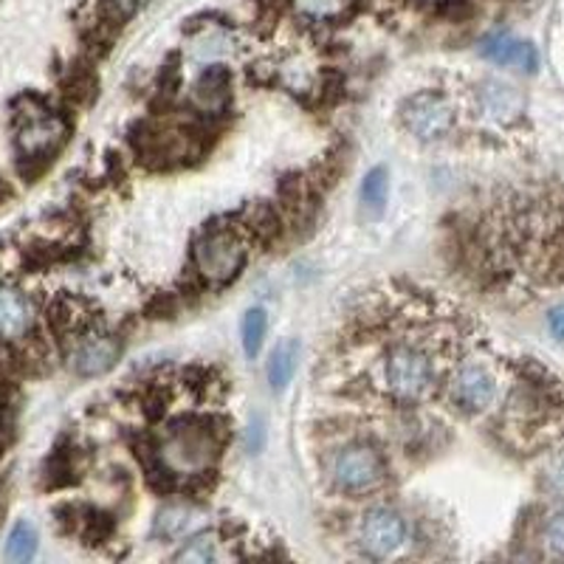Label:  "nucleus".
I'll return each instance as SVG.
<instances>
[{"instance_id":"obj_1","label":"nucleus","mask_w":564,"mask_h":564,"mask_svg":"<svg viewBox=\"0 0 564 564\" xmlns=\"http://www.w3.org/2000/svg\"><path fill=\"white\" fill-rule=\"evenodd\" d=\"M218 457V441L200 423H178L164 435L159 460L173 477H198L209 471Z\"/></svg>"},{"instance_id":"obj_2","label":"nucleus","mask_w":564,"mask_h":564,"mask_svg":"<svg viewBox=\"0 0 564 564\" xmlns=\"http://www.w3.org/2000/svg\"><path fill=\"white\" fill-rule=\"evenodd\" d=\"M381 379L392 398L404 401V404H415L430 395L432 384H435V365L423 347L404 341V345L390 347V352L384 356Z\"/></svg>"},{"instance_id":"obj_3","label":"nucleus","mask_w":564,"mask_h":564,"mask_svg":"<svg viewBox=\"0 0 564 564\" xmlns=\"http://www.w3.org/2000/svg\"><path fill=\"white\" fill-rule=\"evenodd\" d=\"M330 480L345 494H365L379 488L384 480V460L381 452L370 443H347L330 457Z\"/></svg>"},{"instance_id":"obj_4","label":"nucleus","mask_w":564,"mask_h":564,"mask_svg":"<svg viewBox=\"0 0 564 564\" xmlns=\"http://www.w3.org/2000/svg\"><path fill=\"white\" fill-rule=\"evenodd\" d=\"M246 263V243L238 231L212 229L195 243V265L212 285L235 280Z\"/></svg>"},{"instance_id":"obj_5","label":"nucleus","mask_w":564,"mask_h":564,"mask_svg":"<svg viewBox=\"0 0 564 564\" xmlns=\"http://www.w3.org/2000/svg\"><path fill=\"white\" fill-rule=\"evenodd\" d=\"M401 116H404V128L421 141L443 139L455 124V108H452L449 99L435 94V90H421V94L406 99Z\"/></svg>"},{"instance_id":"obj_6","label":"nucleus","mask_w":564,"mask_h":564,"mask_svg":"<svg viewBox=\"0 0 564 564\" xmlns=\"http://www.w3.org/2000/svg\"><path fill=\"white\" fill-rule=\"evenodd\" d=\"M65 122L40 105L29 102L26 113L18 116V150L26 159H45L63 144Z\"/></svg>"},{"instance_id":"obj_7","label":"nucleus","mask_w":564,"mask_h":564,"mask_svg":"<svg viewBox=\"0 0 564 564\" xmlns=\"http://www.w3.org/2000/svg\"><path fill=\"white\" fill-rule=\"evenodd\" d=\"M406 539V522L398 511L387 506H376L365 511L359 522V545L367 556L390 558L392 553L401 551Z\"/></svg>"},{"instance_id":"obj_8","label":"nucleus","mask_w":564,"mask_h":564,"mask_svg":"<svg viewBox=\"0 0 564 564\" xmlns=\"http://www.w3.org/2000/svg\"><path fill=\"white\" fill-rule=\"evenodd\" d=\"M452 398L466 412H486L497 401V379L480 361H466L452 376Z\"/></svg>"},{"instance_id":"obj_9","label":"nucleus","mask_w":564,"mask_h":564,"mask_svg":"<svg viewBox=\"0 0 564 564\" xmlns=\"http://www.w3.org/2000/svg\"><path fill=\"white\" fill-rule=\"evenodd\" d=\"M482 57L491 59L497 65H508V68H520V70H536L539 54L531 43L525 40L513 37L508 32H497L491 37L482 40L480 45Z\"/></svg>"},{"instance_id":"obj_10","label":"nucleus","mask_w":564,"mask_h":564,"mask_svg":"<svg viewBox=\"0 0 564 564\" xmlns=\"http://www.w3.org/2000/svg\"><path fill=\"white\" fill-rule=\"evenodd\" d=\"M119 361V341L110 336H88L70 352V367L79 376H102Z\"/></svg>"},{"instance_id":"obj_11","label":"nucleus","mask_w":564,"mask_h":564,"mask_svg":"<svg viewBox=\"0 0 564 564\" xmlns=\"http://www.w3.org/2000/svg\"><path fill=\"white\" fill-rule=\"evenodd\" d=\"M480 102L482 110L491 119H497V122H513L522 113V108H525V99H522L520 90L508 83H500V79H488L482 85Z\"/></svg>"},{"instance_id":"obj_12","label":"nucleus","mask_w":564,"mask_h":564,"mask_svg":"<svg viewBox=\"0 0 564 564\" xmlns=\"http://www.w3.org/2000/svg\"><path fill=\"white\" fill-rule=\"evenodd\" d=\"M32 305L20 291L0 289V336L3 339H20L32 327Z\"/></svg>"},{"instance_id":"obj_13","label":"nucleus","mask_w":564,"mask_h":564,"mask_svg":"<svg viewBox=\"0 0 564 564\" xmlns=\"http://www.w3.org/2000/svg\"><path fill=\"white\" fill-rule=\"evenodd\" d=\"M200 520H204V513L195 511L193 506H167L155 520V533L170 542H184L186 536H193Z\"/></svg>"},{"instance_id":"obj_14","label":"nucleus","mask_w":564,"mask_h":564,"mask_svg":"<svg viewBox=\"0 0 564 564\" xmlns=\"http://www.w3.org/2000/svg\"><path fill=\"white\" fill-rule=\"evenodd\" d=\"M193 99L204 110H220L229 99V74L220 65H212L209 70L200 74V79L193 88Z\"/></svg>"},{"instance_id":"obj_15","label":"nucleus","mask_w":564,"mask_h":564,"mask_svg":"<svg viewBox=\"0 0 564 564\" xmlns=\"http://www.w3.org/2000/svg\"><path fill=\"white\" fill-rule=\"evenodd\" d=\"M296 365H300V341H280V345L271 350L269 367H265V372H269V384L274 387V390H285V387L291 384V379H294Z\"/></svg>"},{"instance_id":"obj_16","label":"nucleus","mask_w":564,"mask_h":564,"mask_svg":"<svg viewBox=\"0 0 564 564\" xmlns=\"http://www.w3.org/2000/svg\"><path fill=\"white\" fill-rule=\"evenodd\" d=\"M294 9L305 20L330 23V20H339L350 12L352 0H294Z\"/></svg>"},{"instance_id":"obj_17","label":"nucleus","mask_w":564,"mask_h":564,"mask_svg":"<svg viewBox=\"0 0 564 564\" xmlns=\"http://www.w3.org/2000/svg\"><path fill=\"white\" fill-rule=\"evenodd\" d=\"M220 556L218 551V539L215 533H195L184 542L178 553H175V562H186V564H209Z\"/></svg>"},{"instance_id":"obj_18","label":"nucleus","mask_w":564,"mask_h":564,"mask_svg":"<svg viewBox=\"0 0 564 564\" xmlns=\"http://www.w3.org/2000/svg\"><path fill=\"white\" fill-rule=\"evenodd\" d=\"M265 330H269V316H265L263 308H251L246 311L243 325H240V336H243V350L249 359H254L260 347L265 341Z\"/></svg>"},{"instance_id":"obj_19","label":"nucleus","mask_w":564,"mask_h":564,"mask_svg":"<svg viewBox=\"0 0 564 564\" xmlns=\"http://www.w3.org/2000/svg\"><path fill=\"white\" fill-rule=\"evenodd\" d=\"M37 553V531L29 522H18L9 531L7 539V558L9 562H29Z\"/></svg>"},{"instance_id":"obj_20","label":"nucleus","mask_w":564,"mask_h":564,"mask_svg":"<svg viewBox=\"0 0 564 564\" xmlns=\"http://www.w3.org/2000/svg\"><path fill=\"white\" fill-rule=\"evenodd\" d=\"M387 193H390V181H387V170L376 167L365 175V184H361V200L367 204V209L381 212L387 204Z\"/></svg>"},{"instance_id":"obj_21","label":"nucleus","mask_w":564,"mask_h":564,"mask_svg":"<svg viewBox=\"0 0 564 564\" xmlns=\"http://www.w3.org/2000/svg\"><path fill=\"white\" fill-rule=\"evenodd\" d=\"M545 482H547V488H551V491L564 494V449L556 452V455L551 457V463H547Z\"/></svg>"},{"instance_id":"obj_22","label":"nucleus","mask_w":564,"mask_h":564,"mask_svg":"<svg viewBox=\"0 0 564 564\" xmlns=\"http://www.w3.org/2000/svg\"><path fill=\"white\" fill-rule=\"evenodd\" d=\"M545 539H547V547H551L553 553L564 556V511L556 513V517L547 522Z\"/></svg>"},{"instance_id":"obj_23","label":"nucleus","mask_w":564,"mask_h":564,"mask_svg":"<svg viewBox=\"0 0 564 564\" xmlns=\"http://www.w3.org/2000/svg\"><path fill=\"white\" fill-rule=\"evenodd\" d=\"M265 446V421L260 415L249 423V430H246V449L249 452H260Z\"/></svg>"},{"instance_id":"obj_24","label":"nucleus","mask_w":564,"mask_h":564,"mask_svg":"<svg viewBox=\"0 0 564 564\" xmlns=\"http://www.w3.org/2000/svg\"><path fill=\"white\" fill-rule=\"evenodd\" d=\"M551 330L564 339V308H556L551 314Z\"/></svg>"}]
</instances>
